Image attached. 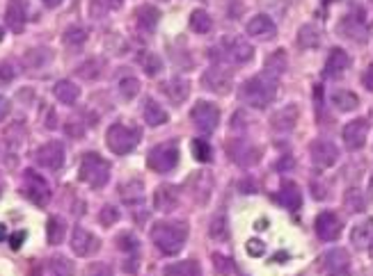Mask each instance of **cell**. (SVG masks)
I'll return each instance as SVG.
<instances>
[{
    "label": "cell",
    "instance_id": "1",
    "mask_svg": "<svg viewBox=\"0 0 373 276\" xmlns=\"http://www.w3.org/2000/svg\"><path fill=\"white\" fill-rule=\"evenodd\" d=\"M278 80L280 78L261 71V73H257V76H252L250 80H245L238 96H241V101L245 103V106L264 110V108L271 106V103L275 101V96H278Z\"/></svg>",
    "mask_w": 373,
    "mask_h": 276
},
{
    "label": "cell",
    "instance_id": "2",
    "mask_svg": "<svg viewBox=\"0 0 373 276\" xmlns=\"http://www.w3.org/2000/svg\"><path fill=\"white\" fill-rule=\"evenodd\" d=\"M185 240H188V224L185 221H156L152 226V242L167 256H174L183 249Z\"/></svg>",
    "mask_w": 373,
    "mask_h": 276
},
{
    "label": "cell",
    "instance_id": "3",
    "mask_svg": "<svg viewBox=\"0 0 373 276\" xmlns=\"http://www.w3.org/2000/svg\"><path fill=\"white\" fill-rule=\"evenodd\" d=\"M211 55L225 64H248L255 57V48L248 41H243L241 37H225Z\"/></svg>",
    "mask_w": 373,
    "mask_h": 276
},
{
    "label": "cell",
    "instance_id": "4",
    "mask_svg": "<svg viewBox=\"0 0 373 276\" xmlns=\"http://www.w3.org/2000/svg\"><path fill=\"white\" fill-rule=\"evenodd\" d=\"M78 178L89 188L99 190L110 181V162L103 160L99 153H85L80 160Z\"/></svg>",
    "mask_w": 373,
    "mask_h": 276
},
{
    "label": "cell",
    "instance_id": "5",
    "mask_svg": "<svg viewBox=\"0 0 373 276\" xmlns=\"http://www.w3.org/2000/svg\"><path fill=\"white\" fill-rule=\"evenodd\" d=\"M106 141H108V148L115 155H126V153H131L133 148L138 146L140 128H131V126L115 124V126H110V128H108Z\"/></svg>",
    "mask_w": 373,
    "mask_h": 276
},
{
    "label": "cell",
    "instance_id": "6",
    "mask_svg": "<svg viewBox=\"0 0 373 276\" xmlns=\"http://www.w3.org/2000/svg\"><path fill=\"white\" fill-rule=\"evenodd\" d=\"M339 34L346 37V39L350 41H367L369 37V23H367V12L362 10V7H355V10H350L344 19L339 21Z\"/></svg>",
    "mask_w": 373,
    "mask_h": 276
},
{
    "label": "cell",
    "instance_id": "7",
    "mask_svg": "<svg viewBox=\"0 0 373 276\" xmlns=\"http://www.w3.org/2000/svg\"><path fill=\"white\" fill-rule=\"evenodd\" d=\"M147 165L158 174L172 171L179 165V144L176 141H163V144L154 146L147 155Z\"/></svg>",
    "mask_w": 373,
    "mask_h": 276
},
{
    "label": "cell",
    "instance_id": "8",
    "mask_svg": "<svg viewBox=\"0 0 373 276\" xmlns=\"http://www.w3.org/2000/svg\"><path fill=\"white\" fill-rule=\"evenodd\" d=\"M26 194V199L33 201L35 206H46L51 201V188L48 183L44 181V178L37 174V171L33 169H26L24 171V190H21Z\"/></svg>",
    "mask_w": 373,
    "mask_h": 276
},
{
    "label": "cell",
    "instance_id": "9",
    "mask_svg": "<svg viewBox=\"0 0 373 276\" xmlns=\"http://www.w3.org/2000/svg\"><path fill=\"white\" fill-rule=\"evenodd\" d=\"M309 158H311V165L314 167L330 169L337 165L339 148L334 146V141H330V139H314L309 144Z\"/></svg>",
    "mask_w": 373,
    "mask_h": 276
},
{
    "label": "cell",
    "instance_id": "10",
    "mask_svg": "<svg viewBox=\"0 0 373 276\" xmlns=\"http://www.w3.org/2000/svg\"><path fill=\"white\" fill-rule=\"evenodd\" d=\"M190 119L195 124V128L201 132H213L220 124V110L213 106V103L199 101L190 112Z\"/></svg>",
    "mask_w": 373,
    "mask_h": 276
},
{
    "label": "cell",
    "instance_id": "11",
    "mask_svg": "<svg viewBox=\"0 0 373 276\" xmlns=\"http://www.w3.org/2000/svg\"><path fill=\"white\" fill-rule=\"evenodd\" d=\"M314 230L323 242H334L344 230V221L334 210H323L314 221Z\"/></svg>",
    "mask_w": 373,
    "mask_h": 276
},
{
    "label": "cell",
    "instance_id": "12",
    "mask_svg": "<svg viewBox=\"0 0 373 276\" xmlns=\"http://www.w3.org/2000/svg\"><path fill=\"white\" fill-rule=\"evenodd\" d=\"M369 128H371V124L362 117L346 126L344 128V144H346L348 151H360V148H364L367 137H369Z\"/></svg>",
    "mask_w": 373,
    "mask_h": 276
},
{
    "label": "cell",
    "instance_id": "13",
    "mask_svg": "<svg viewBox=\"0 0 373 276\" xmlns=\"http://www.w3.org/2000/svg\"><path fill=\"white\" fill-rule=\"evenodd\" d=\"M71 249H73L76 256L89 258V256H94V253L101 249V240L96 235L89 233V230L76 226V228H73V235H71Z\"/></svg>",
    "mask_w": 373,
    "mask_h": 276
},
{
    "label": "cell",
    "instance_id": "14",
    "mask_svg": "<svg viewBox=\"0 0 373 276\" xmlns=\"http://www.w3.org/2000/svg\"><path fill=\"white\" fill-rule=\"evenodd\" d=\"M320 270L325 276H350V263H348V253L344 249H332L327 251L323 258H320Z\"/></svg>",
    "mask_w": 373,
    "mask_h": 276
},
{
    "label": "cell",
    "instance_id": "15",
    "mask_svg": "<svg viewBox=\"0 0 373 276\" xmlns=\"http://www.w3.org/2000/svg\"><path fill=\"white\" fill-rule=\"evenodd\" d=\"M229 155H231V160H234L238 167H252V165H257V162H259L261 151L257 146H252L250 141L236 139V141H231V144H229Z\"/></svg>",
    "mask_w": 373,
    "mask_h": 276
},
{
    "label": "cell",
    "instance_id": "16",
    "mask_svg": "<svg viewBox=\"0 0 373 276\" xmlns=\"http://www.w3.org/2000/svg\"><path fill=\"white\" fill-rule=\"evenodd\" d=\"M35 160L46 169H60L64 165V146L60 141H48L37 148Z\"/></svg>",
    "mask_w": 373,
    "mask_h": 276
},
{
    "label": "cell",
    "instance_id": "17",
    "mask_svg": "<svg viewBox=\"0 0 373 276\" xmlns=\"http://www.w3.org/2000/svg\"><path fill=\"white\" fill-rule=\"evenodd\" d=\"M298 117H300V110H298V106H293V103H289V106L280 108L271 117V128L275 132H280V135H286V132H291L295 128Z\"/></svg>",
    "mask_w": 373,
    "mask_h": 276
},
{
    "label": "cell",
    "instance_id": "18",
    "mask_svg": "<svg viewBox=\"0 0 373 276\" xmlns=\"http://www.w3.org/2000/svg\"><path fill=\"white\" fill-rule=\"evenodd\" d=\"M204 87L206 89H211L213 94H229L231 92V73L225 71L222 66H211L206 73H204Z\"/></svg>",
    "mask_w": 373,
    "mask_h": 276
},
{
    "label": "cell",
    "instance_id": "19",
    "mask_svg": "<svg viewBox=\"0 0 373 276\" xmlns=\"http://www.w3.org/2000/svg\"><path fill=\"white\" fill-rule=\"evenodd\" d=\"M28 21V0H10L5 10V23L14 32H24Z\"/></svg>",
    "mask_w": 373,
    "mask_h": 276
},
{
    "label": "cell",
    "instance_id": "20",
    "mask_svg": "<svg viewBox=\"0 0 373 276\" xmlns=\"http://www.w3.org/2000/svg\"><path fill=\"white\" fill-rule=\"evenodd\" d=\"M245 30H248L250 37H255V39H261V41L273 39L275 32H278V28H275V21L268 17V14H257V17L250 21Z\"/></svg>",
    "mask_w": 373,
    "mask_h": 276
},
{
    "label": "cell",
    "instance_id": "21",
    "mask_svg": "<svg viewBox=\"0 0 373 276\" xmlns=\"http://www.w3.org/2000/svg\"><path fill=\"white\" fill-rule=\"evenodd\" d=\"M176 206H179V190L174 185L165 183L154 192V208L158 213H172Z\"/></svg>",
    "mask_w": 373,
    "mask_h": 276
},
{
    "label": "cell",
    "instance_id": "22",
    "mask_svg": "<svg viewBox=\"0 0 373 276\" xmlns=\"http://www.w3.org/2000/svg\"><path fill=\"white\" fill-rule=\"evenodd\" d=\"M348 66H350V57L346 50L334 48L325 62V78H334V80L341 78L348 71Z\"/></svg>",
    "mask_w": 373,
    "mask_h": 276
},
{
    "label": "cell",
    "instance_id": "23",
    "mask_svg": "<svg viewBox=\"0 0 373 276\" xmlns=\"http://www.w3.org/2000/svg\"><path fill=\"white\" fill-rule=\"evenodd\" d=\"M161 92L165 94L174 106H181V103L188 99L190 85H188V80H183V78H172V80H165V83L161 85Z\"/></svg>",
    "mask_w": 373,
    "mask_h": 276
},
{
    "label": "cell",
    "instance_id": "24",
    "mask_svg": "<svg viewBox=\"0 0 373 276\" xmlns=\"http://www.w3.org/2000/svg\"><path fill=\"white\" fill-rule=\"evenodd\" d=\"M211 188H213V181L208 174L197 171V174H192L188 178V190L192 192V197L197 199V204H206L208 197H211Z\"/></svg>",
    "mask_w": 373,
    "mask_h": 276
},
{
    "label": "cell",
    "instance_id": "25",
    "mask_svg": "<svg viewBox=\"0 0 373 276\" xmlns=\"http://www.w3.org/2000/svg\"><path fill=\"white\" fill-rule=\"evenodd\" d=\"M278 201H280V206H284L286 210H291V213L300 210V206H302V194H300V188H298L295 183L286 181V183L280 188V192H278Z\"/></svg>",
    "mask_w": 373,
    "mask_h": 276
},
{
    "label": "cell",
    "instance_id": "26",
    "mask_svg": "<svg viewBox=\"0 0 373 276\" xmlns=\"http://www.w3.org/2000/svg\"><path fill=\"white\" fill-rule=\"evenodd\" d=\"M350 242H353L355 249L373 251V219H367L362 221L360 226H355L353 233H350Z\"/></svg>",
    "mask_w": 373,
    "mask_h": 276
},
{
    "label": "cell",
    "instance_id": "27",
    "mask_svg": "<svg viewBox=\"0 0 373 276\" xmlns=\"http://www.w3.org/2000/svg\"><path fill=\"white\" fill-rule=\"evenodd\" d=\"M158 21H161V12L152 5H143L136 12V23L143 32H154L156 26H158Z\"/></svg>",
    "mask_w": 373,
    "mask_h": 276
},
{
    "label": "cell",
    "instance_id": "28",
    "mask_svg": "<svg viewBox=\"0 0 373 276\" xmlns=\"http://www.w3.org/2000/svg\"><path fill=\"white\" fill-rule=\"evenodd\" d=\"M298 46H300L302 50H316L320 46V32L316 26H302L300 30H298V37H295Z\"/></svg>",
    "mask_w": 373,
    "mask_h": 276
},
{
    "label": "cell",
    "instance_id": "29",
    "mask_svg": "<svg viewBox=\"0 0 373 276\" xmlns=\"http://www.w3.org/2000/svg\"><path fill=\"white\" fill-rule=\"evenodd\" d=\"M119 194H122V199H124V204H143L145 201V185L143 181H129V183H124L122 188H119Z\"/></svg>",
    "mask_w": 373,
    "mask_h": 276
},
{
    "label": "cell",
    "instance_id": "30",
    "mask_svg": "<svg viewBox=\"0 0 373 276\" xmlns=\"http://www.w3.org/2000/svg\"><path fill=\"white\" fill-rule=\"evenodd\" d=\"M332 106L337 108L339 112H353L357 106H360V99H357V94H353L350 89H337V92L332 94Z\"/></svg>",
    "mask_w": 373,
    "mask_h": 276
},
{
    "label": "cell",
    "instance_id": "31",
    "mask_svg": "<svg viewBox=\"0 0 373 276\" xmlns=\"http://www.w3.org/2000/svg\"><path fill=\"white\" fill-rule=\"evenodd\" d=\"M53 94L60 103H64V106H73V103L78 101L80 89H78V85H73L71 80H60L53 89Z\"/></svg>",
    "mask_w": 373,
    "mask_h": 276
},
{
    "label": "cell",
    "instance_id": "32",
    "mask_svg": "<svg viewBox=\"0 0 373 276\" xmlns=\"http://www.w3.org/2000/svg\"><path fill=\"white\" fill-rule=\"evenodd\" d=\"M286 66H289V57H286V53L284 50H275V53L266 59V73H271V76H275V78H280L282 73L286 71Z\"/></svg>",
    "mask_w": 373,
    "mask_h": 276
},
{
    "label": "cell",
    "instance_id": "33",
    "mask_svg": "<svg viewBox=\"0 0 373 276\" xmlns=\"http://www.w3.org/2000/svg\"><path fill=\"white\" fill-rule=\"evenodd\" d=\"M165 276H199V263L197 260H179L165 267Z\"/></svg>",
    "mask_w": 373,
    "mask_h": 276
},
{
    "label": "cell",
    "instance_id": "34",
    "mask_svg": "<svg viewBox=\"0 0 373 276\" xmlns=\"http://www.w3.org/2000/svg\"><path fill=\"white\" fill-rule=\"evenodd\" d=\"M190 30L197 34H206L213 30V19L208 17V12L204 10H195L190 14Z\"/></svg>",
    "mask_w": 373,
    "mask_h": 276
},
{
    "label": "cell",
    "instance_id": "35",
    "mask_svg": "<svg viewBox=\"0 0 373 276\" xmlns=\"http://www.w3.org/2000/svg\"><path fill=\"white\" fill-rule=\"evenodd\" d=\"M145 121H147L149 126H163V124L167 121V112L163 110L156 101L149 99V101L145 103Z\"/></svg>",
    "mask_w": 373,
    "mask_h": 276
},
{
    "label": "cell",
    "instance_id": "36",
    "mask_svg": "<svg viewBox=\"0 0 373 276\" xmlns=\"http://www.w3.org/2000/svg\"><path fill=\"white\" fill-rule=\"evenodd\" d=\"M208 233H211L213 240H227L229 237V224L225 219V215H218V217H213L211 226H208Z\"/></svg>",
    "mask_w": 373,
    "mask_h": 276
},
{
    "label": "cell",
    "instance_id": "37",
    "mask_svg": "<svg viewBox=\"0 0 373 276\" xmlns=\"http://www.w3.org/2000/svg\"><path fill=\"white\" fill-rule=\"evenodd\" d=\"M192 155H195L199 162H211L213 160V148L206 139L197 137V139H192Z\"/></svg>",
    "mask_w": 373,
    "mask_h": 276
},
{
    "label": "cell",
    "instance_id": "38",
    "mask_svg": "<svg viewBox=\"0 0 373 276\" xmlns=\"http://www.w3.org/2000/svg\"><path fill=\"white\" fill-rule=\"evenodd\" d=\"M124 5V0H92V17H103L108 12H115Z\"/></svg>",
    "mask_w": 373,
    "mask_h": 276
},
{
    "label": "cell",
    "instance_id": "39",
    "mask_svg": "<svg viewBox=\"0 0 373 276\" xmlns=\"http://www.w3.org/2000/svg\"><path fill=\"white\" fill-rule=\"evenodd\" d=\"M51 270H53V276H73L71 260L64 258V256H53V258H51Z\"/></svg>",
    "mask_w": 373,
    "mask_h": 276
},
{
    "label": "cell",
    "instance_id": "40",
    "mask_svg": "<svg viewBox=\"0 0 373 276\" xmlns=\"http://www.w3.org/2000/svg\"><path fill=\"white\" fill-rule=\"evenodd\" d=\"M213 265H215V274H218V276H231V274H234V260H231L229 256L213 253Z\"/></svg>",
    "mask_w": 373,
    "mask_h": 276
},
{
    "label": "cell",
    "instance_id": "41",
    "mask_svg": "<svg viewBox=\"0 0 373 276\" xmlns=\"http://www.w3.org/2000/svg\"><path fill=\"white\" fill-rule=\"evenodd\" d=\"M48 242L51 244H60L64 240V221L62 219H57V217H53V219H48Z\"/></svg>",
    "mask_w": 373,
    "mask_h": 276
},
{
    "label": "cell",
    "instance_id": "42",
    "mask_svg": "<svg viewBox=\"0 0 373 276\" xmlns=\"http://www.w3.org/2000/svg\"><path fill=\"white\" fill-rule=\"evenodd\" d=\"M117 247L122 249V251H138L140 249V240H138V235H133L131 230H124L122 235H117Z\"/></svg>",
    "mask_w": 373,
    "mask_h": 276
},
{
    "label": "cell",
    "instance_id": "43",
    "mask_svg": "<svg viewBox=\"0 0 373 276\" xmlns=\"http://www.w3.org/2000/svg\"><path fill=\"white\" fill-rule=\"evenodd\" d=\"M344 206L348 208V210H353V213H362L364 210V199H362V194L360 190H348L346 192V197H344Z\"/></svg>",
    "mask_w": 373,
    "mask_h": 276
},
{
    "label": "cell",
    "instance_id": "44",
    "mask_svg": "<svg viewBox=\"0 0 373 276\" xmlns=\"http://www.w3.org/2000/svg\"><path fill=\"white\" fill-rule=\"evenodd\" d=\"M140 92V83L136 78H124L122 83H119V94L124 96L126 101H133Z\"/></svg>",
    "mask_w": 373,
    "mask_h": 276
},
{
    "label": "cell",
    "instance_id": "45",
    "mask_svg": "<svg viewBox=\"0 0 373 276\" xmlns=\"http://www.w3.org/2000/svg\"><path fill=\"white\" fill-rule=\"evenodd\" d=\"M87 39V32L83 28H69L64 32V43L66 46H80Z\"/></svg>",
    "mask_w": 373,
    "mask_h": 276
},
{
    "label": "cell",
    "instance_id": "46",
    "mask_svg": "<svg viewBox=\"0 0 373 276\" xmlns=\"http://www.w3.org/2000/svg\"><path fill=\"white\" fill-rule=\"evenodd\" d=\"M101 73V69H99V62L96 59H89V62H85L83 66H78V76L80 78H96Z\"/></svg>",
    "mask_w": 373,
    "mask_h": 276
},
{
    "label": "cell",
    "instance_id": "47",
    "mask_svg": "<svg viewBox=\"0 0 373 276\" xmlns=\"http://www.w3.org/2000/svg\"><path fill=\"white\" fill-rule=\"evenodd\" d=\"M99 219H101V224H103V226H113V224L119 219V213H117V208H115V206H106V208H103V210H101Z\"/></svg>",
    "mask_w": 373,
    "mask_h": 276
},
{
    "label": "cell",
    "instance_id": "48",
    "mask_svg": "<svg viewBox=\"0 0 373 276\" xmlns=\"http://www.w3.org/2000/svg\"><path fill=\"white\" fill-rule=\"evenodd\" d=\"M85 276H113V270L106 263H92L85 270Z\"/></svg>",
    "mask_w": 373,
    "mask_h": 276
},
{
    "label": "cell",
    "instance_id": "49",
    "mask_svg": "<svg viewBox=\"0 0 373 276\" xmlns=\"http://www.w3.org/2000/svg\"><path fill=\"white\" fill-rule=\"evenodd\" d=\"M245 247H248V253L252 258H261L266 253V244L261 242V240H257V237H252V240H248V244H245Z\"/></svg>",
    "mask_w": 373,
    "mask_h": 276
},
{
    "label": "cell",
    "instance_id": "50",
    "mask_svg": "<svg viewBox=\"0 0 373 276\" xmlns=\"http://www.w3.org/2000/svg\"><path fill=\"white\" fill-rule=\"evenodd\" d=\"M161 71V59L156 55H147L145 57V73L147 76H156Z\"/></svg>",
    "mask_w": 373,
    "mask_h": 276
},
{
    "label": "cell",
    "instance_id": "51",
    "mask_svg": "<svg viewBox=\"0 0 373 276\" xmlns=\"http://www.w3.org/2000/svg\"><path fill=\"white\" fill-rule=\"evenodd\" d=\"M26 237H28V233H26V230H17V233L12 235V240H10L12 249H14V251H19V249H21V244L26 242Z\"/></svg>",
    "mask_w": 373,
    "mask_h": 276
},
{
    "label": "cell",
    "instance_id": "52",
    "mask_svg": "<svg viewBox=\"0 0 373 276\" xmlns=\"http://www.w3.org/2000/svg\"><path fill=\"white\" fill-rule=\"evenodd\" d=\"M362 85L369 89V92H373V64H369V69L362 73Z\"/></svg>",
    "mask_w": 373,
    "mask_h": 276
},
{
    "label": "cell",
    "instance_id": "53",
    "mask_svg": "<svg viewBox=\"0 0 373 276\" xmlns=\"http://www.w3.org/2000/svg\"><path fill=\"white\" fill-rule=\"evenodd\" d=\"M12 78H14V69H12V64L3 62V64H0V80H12Z\"/></svg>",
    "mask_w": 373,
    "mask_h": 276
},
{
    "label": "cell",
    "instance_id": "54",
    "mask_svg": "<svg viewBox=\"0 0 373 276\" xmlns=\"http://www.w3.org/2000/svg\"><path fill=\"white\" fill-rule=\"evenodd\" d=\"M10 110H12V106H10V101L5 99V96H0V121L10 115Z\"/></svg>",
    "mask_w": 373,
    "mask_h": 276
},
{
    "label": "cell",
    "instance_id": "55",
    "mask_svg": "<svg viewBox=\"0 0 373 276\" xmlns=\"http://www.w3.org/2000/svg\"><path fill=\"white\" fill-rule=\"evenodd\" d=\"M293 165V160H284V162H278V169H289Z\"/></svg>",
    "mask_w": 373,
    "mask_h": 276
},
{
    "label": "cell",
    "instance_id": "56",
    "mask_svg": "<svg viewBox=\"0 0 373 276\" xmlns=\"http://www.w3.org/2000/svg\"><path fill=\"white\" fill-rule=\"evenodd\" d=\"M5 237H7V226H5V224H0V242H3Z\"/></svg>",
    "mask_w": 373,
    "mask_h": 276
},
{
    "label": "cell",
    "instance_id": "57",
    "mask_svg": "<svg viewBox=\"0 0 373 276\" xmlns=\"http://www.w3.org/2000/svg\"><path fill=\"white\" fill-rule=\"evenodd\" d=\"M60 3H62V0H44V5L46 7H57Z\"/></svg>",
    "mask_w": 373,
    "mask_h": 276
},
{
    "label": "cell",
    "instance_id": "58",
    "mask_svg": "<svg viewBox=\"0 0 373 276\" xmlns=\"http://www.w3.org/2000/svg\"><path fill=\"white\" fill-rule=\"evenodd\" d=\"M369 194L373 197V176H371V181H369Z\"/></svg>",
    "mask_w": 373,
    "mask_h": 276
},
{
    "label": "cell",
    "instance_id": "59",
    "mask_svg": "<svg viewBox=\"0 0 373 276\" xmlns=\"http://www.w3.org/2000/svg\"><path fill=\"white\" fill-rule=\"evenodd\" d=\"M3 39H5V30L0 28V41H3Z\"/></svg>",
    "mask_w": 373,
    "mask_h": 276
}]
</instances>
